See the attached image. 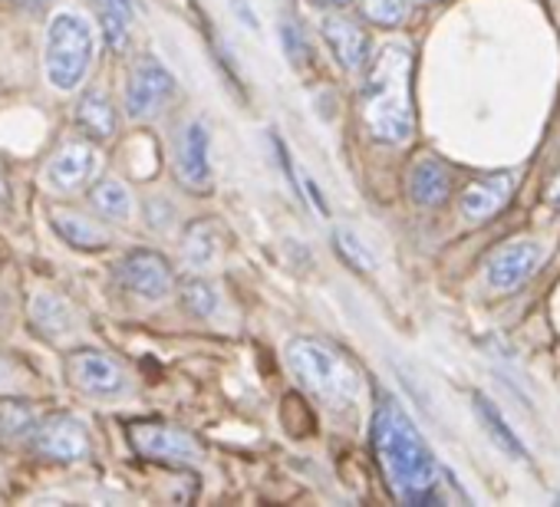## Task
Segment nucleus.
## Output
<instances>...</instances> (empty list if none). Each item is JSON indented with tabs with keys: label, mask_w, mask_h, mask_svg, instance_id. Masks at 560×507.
<instances>
[{
	"label": "nucleus",
	"mask_w": 560,
	"mask_h": 507,
	"mask_svg": "<svg viewBox=\"0 0 560 507\" xmlns=\"http://www.w3.org/2000/svg\"><path fill=\"white\" fill-rule=\"evenodd\" d=\"M366 83L360 93L363 122L373 139L399 145L412 135V50L402 44H386L366 60Z\"/></svg>",
	"instance_id": "nucleus-1"
},
{
	"label": "nucleus",
	"mask_w": 560,
	"mask_h": 507,
	"mask_svg": "<svg viewBox=\"0 0 560 507\" xmlns=\"http://www.w3.org/2000/svg\"><path fill=\"white\" fill-rule=\"evenodd\" d=\"M373 448L393 491L402 500L419 504L432 497L439 481V464L429 445L422 441L419 428L412 425V418L393 399H386L373 412Z\"/></svg>",
	"instance_id": "nucleus-2"
},
{
	"label": "nucleus",
	"mask_w": 560,
	"mask_h": 507,
	"mask_svg": "<svg viewBox=\"0 0 560 507\" xmlns=\"http://www.w3.org/2000/svg\"><path fill=\"white\" fill-rule=\"evenodd\" d=\"M288 363L294 376L330 405H353L360 396V373L324 340L298 337L288 346Z\"/></svg>",
	"instance_id": "nucleus-3"
},
{
	"label": "nucleus",
	"mask_w": 560,
	"mask_h": 507,
	"mask_svg": "<svg viewBox=\"0 0 560 507\" xmlns=\"http://www.w3.org/2000/svg\"><path fill=\"white\" fill-rule=\"evenodd\" d=\"M47 80L60 93H73L83 86L90 67H93V34L83 17L77 14H57L47 27V47H44Z\"/></svg>",
	"instance_id": "nucleus-4"
},
{
	"label": "nucleus",
	"mask_w": 560,
	"mask_h": 507,
	"mask_svg": "<svg viewBox=\"0 0 560 507\" xmlns=\"http://www.w3.org/2000/svg\"><path fill=\"white\" fill-rule=\"evenodd\" d=\"M129 441H132L136 455L152 458V461L188 464V461L205 458L195 435H188L185 428L165 425V422H132L129 425Z\"/></svg>",
	"instance_id": "nucleus-5"
},
{
	"label": "nucleus",
	"mask_w": 560,
	"mask_h": 507,
	"mask_svg": "<svg viewBox=\"0 0 560 507\" xmlns=\"http://www.w3.org/2000/svg\"><path fill=\"white\" fill-rule=\"evenodd\" d=\"M175 96V80L172 73L152 60V57H142L136 67H132V76H129V86H126V113L132 119H149L155 116L168 99Z\"/></svg>",
	"instance_id": "nucleus-6"
},
{
	"label": "nucleus",
	"mask_w": 560,
	"mask_h": 507,
	"mask_svg": "<svg viewBox=\"0 0 560 507\" xmlns=\"http://www.w3.org/2000/svg\"><path fill=\"white\" fill-rule=\"evenodd\" d=\"M116 274H119V281H122V287H126L129 294H139V297H145V300L165 297V294L172 291V284H175L172 264L162 258L159 250H145V247L129 250L126 258L119 261Z\"/></svg>",
	"instance_id": "nucleus-7"
},
{
	"label": "nucleus",
	"mask_w": 560,
	"mask_h": 507,
	"mask_svg": "<svg viewBox=\"0 0 560 507\" xmlns=\"http://www.w3.org/2000/svg\"><path fill=\"white\" fill-rule=\"evenodd\" d=\"M34 448L54 461H83L90 458V432L77 415L60 412L34 428Z\"/></svg>",
	"instance_id": "nucleus-8"
},
{
	"label": "nucleus",
	"mask_w": 560,
	"mask_h": 507,
	"mask_svg": "<svg viewBox=\"0 0 560 507\" xmlns=\"http://www.w3.org/2000/svg\"><path fill=\"white\" fill-rule=\"evenodd\" d=\"M67 376L80 392L90 396H116L126 389L122 366L100 350H73L67 356Z\"/></svg>",
	"instance_id": "nucleus-9"
},
{
	"label": "nucleus",
	"mask_w": 560,
	"mask_h": 507,
	"mask_svg": "<svg viewBox=\"0 0 560 507\" xmlns=\"http://www.w3.org/2000/svg\"><path fill=\"white\" fill-rule=\"evenodd\" d=\"M540 258H544L540 244L514 240V244L501 247L494 258L488 261V284L494 291H514V287H521V284H527L534 278Z\"/></svg>",
	"instance_id": "nucleus-10"
},
{
	"label": "nucleus",
	"mask_w": 560,
	"mask_h": 507,
	"mask_svg": "<svg viewBox=\"0 0 560 507\" xmlns=\"http://www.w3.org/2000/svg\"><path fill=\"white\" fill-rule=\"evenodd\" d=\"M208 129L201 122H188L178 139L175 152V175L185 188L191 191H208L211 188V155H208Z\"/></svg>",
	"instance_id": "nucleus-11"
},
{
	"label": "nucleus",
	"mask_w": 560,
	"mask_h": 507,
	"mask_svg": "<svg viewBox=\"0 0 560 507\" xmlns=\"http://www.w3.org/2000/svg\"><path fill=\"white\" fill-rule=\"evenodd\" d=\"M100 172V152L90 142H70L63 145L50 165H47V181L57 191H80L83 185L93 181V175Z\"/></svg>",
	"instance_id": "nucleus-12"
},
{
	"label": "nucleus",
	"mask_w": 560,
	"mask_h": 507,
	"mask_svg": "<svg viewBox=\"0 0 560 507\" xmlns=\"http://www.w3.org/2000/svg\"><path fill=\"white\" fill-rule=\"evenodd\" d=\"M320 34H324L327 47L334 50V57H337V63L343 70L357 73V70L366 67V60H370V37L363 34V27L357 21L343 17V14H330V17H324Z\"/></svg>",
	"instance_id": "nucleus-13"
},
{
	"label": "nucleus",
	"mask_w": 560,
	"mask_h": 507,
	"mask_svg": "<svg viewBox=\"0 0 560 507\" xmlns=\"http://www.w3.org/2000/svg\"><path fill=\"white\" fill-rule=\"evenodd\" d=\"M511 191H514V175L511 172L481 175L462 191V214L471 217V221H488L491 214H498L508 204Z\"/></svg>",
	"instance_id": "nucleus-14"
},
{
	"label": "nucleus",
	"mask_w": 560,
	"mask_h": 507,
	"mask_svg": "<svg viewBox=\"0 0 560 507\" xmlns=\"http://www.w3.org/2000/svg\"><path fill=\"white\" fill-rule=\"evenodd\" d=\"M31 323L40 337L47 340H67L73 330H77V314L73 307L57 297V294H37L34 304H31Z\"/></svg>",
	"instance_id": "nucleus-15"
},
{
	"label": "nucleus",
	"mask_w": 560,
	"mask_h": 507,
	"mask_svg": "<svg viewBox=\"0 0 560 507\" xmlns=\"http://www.w3.org/2000/svg\"><path fill=\"white\" fill-rule=\"evenodd\" d=\"M409 191H412V201L422 204V208H435L448 198L452 191V175L448 168L439 162V158H419L412 175H409Z\"/></svg>",
	"instance_id": "nucleus-16"
},
{
	"label": "nucleus",
	"mask_w": 560,
	"mask_h": 507,
	"mask_svg": "<svg viewBox=\"0 0 560 507\" xmlns=\"http://www.w3.org/2000/svg\"><path fill=\"white\" fill-rule=\"evenodd\" d=\"M54 231L77 250H103L109 244V237L103 234V227H96L90 217L77 214V211H54Z\"/></svg>",
	"instance_id": "nucleus-17"
},
{
	"label": "nucleus",
	"mask_w": 560,
	"mask_h": 507,
	"mask_svg": "<svg viewBox=\"0 0 560 507\" xmlns=\"http://www.w3.org/2000/svg\"><path fill=\"white\" fill-rule=\"evenodd\" d=\"M77 122L93 139H113L116 135V109L103 93H83L77 106Z\"/></svg>",
	"instance_id": "nucleus-18"
},
{
	"label": "nucleus",
	"mask_w": 560,
	"mask_h": 507,
	"mask_svg": "<svg viewBox=\"0 0 560 507\" xmlns=\"http://www.w3.org/2000/svg\"><path fill=\"white\" fill-rule=\"evenodd\" d=\"M185 261L195 271H205L218 261V227H214V221H195L185 231Z\"/></svg>",
	"instance_id": "nucleus-19"
},
{
	"label": "nucleus",
	"mask_w": 560,
	"mask_h": 507,
	"mask_svg": "<svg viewBox=\"0 0 560 507\" xmlns=\"http://www.w3.org/2000/svg\"><path fill=\"white\" fill-rule=\"evenodd\" d=\"M90 201L93 208L103 214V217H116V221H126L132 214V198H129V188L119 181V178H103L93 185L90 191Z\"/></svg>",
	"instance_id": "nucleus-20"
},
{
	"label": "nucleus",
	"mask_w": 560,
	"mask_h": 507,
	"mask_svg": "<svg viewBox=\"0 0 560 507\" xmlns=\"http://www.w3.org/2000/svg\"><path fill=\"white\" fill-rule=\"evenodd\" d=\"M37 415L24 399H0V441H18L34 435Z\"/></svg>",
	"instance_id": "nucleus-21"
},
{
	"label": "nucleus",
	"mask_w": 560,
	"mask_h": 507,
	"mask_svg": "<svg viewBox=\"0 0 560 507\" xmlns=\"http://www.w3.org/2000/svg\"><path fill=\"white\" fill-rule=\"evenodd\" d=\"M475 405H478V415L485 418L488 432H494V438H498V441H501V445H504V448H508V451H511L514 458H527L524 445H521V441H517V435H514V432L508 428V422L501 418V412H498V409H494V405H491L488 399H481V396L475 399Z\"/></svg>",
	"instance_id": "nucleus-22"
},
{
	"label": "nucleus",
	"mask_w": 560,
	"mask_h": 507,
	"mask_svg": "<svg viewBox=\"0 0 560 507\" xmlns=\"http://www.w3.org/2000/svg\"><path fill=\"white\" fill-rule=\"evenodd\" d=\"M182 304H185L188 314L208 320V317L218 310V294H214V287L205 284V281H188V284L182 287Z\"/></svg>",
	"instance_id": "nucleus-23"
},
{
	"label": "nucleus",
	"mask_w": 560,
	"mask_h": 507,
	"mask_svg": "<svg viewBox=\"0 0 560 507\" xmlns=\"http://www.w3.org/2000/svg\"><path fill=\"white\" fill-rule=\"evenodd\" d=\"M360 8L376 27H399L406 21V0H360Z\"/></svg>",
	"instance_id": "nucleus-24"
},
{
	"label": "nucleus",
	"mask_w": 560,
	"mask_h": 507,
	"mask_svg": "<svg viewBox=\"0 0 560 507\" xmlns=\"http://www.w3.org/2000/svg\"><path fill=\"white\" fill-rule=\"evenodd\" d=\"M337 250L343 254V261L357 271H373V258H370V250L360 244V237L353 231H337Z\"/></svg>",
	"instance_id": "nucleus-25"
},
{
	"label": "nucleus",
	"mask_w": 560,
	"mask_h": 507,
	"mask_svg": "<svg viewBox=\"0 0 560 507\" xmlns=\"http://www.w3.org/2000/svg\"><path fill=\"white\" fill-rule=\"evenodd\" d=\"M126 21L129 17H122L116 8H109V4H103V31H106V44L116 50V54H122L126 47H129V34H126Z\"/></svg>",
	"instance_id": "nucleus-26"
},
{
	"label": "nucleus",
	"mask_w": 560,
	"mask_h": 507,
	"mask_svg": "<svg viewBox=\"0 0 560 507\" xmlns=\"http://www.w3.org/2000/svg\"><path fill=\"white\" fill-rule=\"evenodd\" d=\"M103 4L116 8V11H119L122 17H132V11H136V8H132V0H103Z\"/></svg>",
	"instance_id": "nucleus-27"
},
{
	"label": "nucleus",
	"mask_w": 560,
	"mask_h": 507,
	"mask_svg": "<svg viewBox=\"0 0 560 507\" xmlns=\"http://www.w3.org/2000/svg\"><path fill=\"white\" fill-rule=\"evenodd\" d=\"M8 175H4V168H0V204H8Z\"/></svg>",
	"instance_id": "nucleus-28"
},
{
	"label": "nucleus",
	"mask_w": 560,
	"mask_h": 507,
	"mask_svg": "<svg viewBox=\"0 0 560 507\" xmlns=\"http://www.w3.org/2000/svg\"><path fill=\"white\" fill-rule=\"evenodd\" d=\"M550 201L553 204H560V175L553 178V185H550Z\"/></svg>",
	"instance_id": "nucleus-29"
},
{
	"label": "nucleus",
	"mask_w": 560,
	"mask_h": 507,
	"mask_svg": "<svg viewBox=\"0 0 560 507\" xmlns=\"http://www.w3.org/2000/svg\"><path fill=\"white\" fill-rule=\"evenodd\" d=\"M324 4H330V8H347L350 0H324Z\"/></svg>",
	"instance_id": "nucleus-30"
},
{
	"label": "nucleus",
	"mask_w": 560,
	"mask_h": 507,
	"mask_svg": "<svg viewBox=\"0 0 560 507\" xmlns=\"http://www.w3.org/2000/svg\"><path fill=\"white\" fill-rule=\"evenodd\" d=\"M8 379V366H4V359H0V382Z\"/></svg>",
	"instance_id": "nucleus-31"
},
{
	"label": "nucleus",
	"mask_w": 560,
	"mask_h": 507,
	"mask_svg": "<svg viewBox=\"0 0 560 507\" xmlns=\"http://www.w3.org/2000/svg\"><path fill=\"white\" fill-rule=\"evenodd\" d=\"M416 4H432V0H416Z\"/></svg>",
	"instance_id": "nucleus-32"
}]
</instances>
